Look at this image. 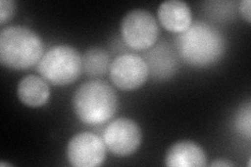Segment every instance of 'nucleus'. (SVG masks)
<instances>
[{
	"label": "nucleus",
	"instance_id": "nucleus-1",
	"mask_svg": "<svg viewBox=\"0 0 251 167\" xmlns=\"http://www.w3.org/2000/svg\"><path fill=\"white\" fill-rule=\"evenodd\" d=\"M178 57L187 65L205 68L215 65L226 51V40L215 25L205 21L193 22L175 39Z\"/></svg>",
	"mask_w": 251,
	"mask_h": 167
},
{
	"label": "nucleus",
	"instance_id": "nucleus-2",
	"mask_svg": "<svg viewBox=\"0 0 251 167\" xmlns=\"http://www.w3.org/2000/svg\"><path fill=\"white\" fill-rule=\"evenodd\" d=\"M73 108L83 123L100 125L113 117L119 108V98L108 83L93 79L82 84L75 90Z\"/></svg>",
	"mask_w": 251,
	"mask_h": 167
},
{
	"label": "nucleus",
	"instance_id": "nucleus-3",
	"mask_svg": "<svg viewBox=\"0 0 251 167\" xmlns=\"http://www.w3.org/2000/svg\"><path fill=\"white\" fill-rule=\"evenodd\" d=\"M44 54L41 38L25 26H7L0 31V62L12 70L38 65Z\"/></svg>",
	"mask_w": 251,
	"mask_h": 167
},
{
	"label": "nucleus",
	"instance_id": "nucleus-4",
	"mask_svg": "<svg viewBox=\"0 0 251 167\" xmlns=\"http://www.w3.org/2000/svg\"><path fill=\"white\" fill-rule=\"evenodd\" d=\"M37 70L49 84L67 86L75 82L82 73V55L73 46H53L43 54Z\"/></svg>",
	"mask_w": 251,
	"mask_h": 167
},
{
	"label": "nucleus",
	"instance_id": "nucleus-5",
	"mask_svg": "<svg viewBox=\"0 0 251 167\" xmlns=\"http://www.w3.org/2000/svg\"><path fill=\"white\" fill-rule=\"evenodd\" d=\"M123 41L134 50L152 48L158 39L159 27L154 16L146 10H133L121 23Z\"/></svg>",
	"mask_w": 251,
	"mask_h": 167
},
{
	"label": "nucleus",
	"instance_id": "nucleus-6",
	"mask_svg": "<svg viewBox=\"0 0 251 167\" xmlns=\"http://www.w3.org/2000/svg\"><path fill=\"white\" fill-rule=\"evenodd\" d=\"M143 134L139 125L129 118H117L110 122L103 133L107 149L117 157L134 154L141 144Z\"/></svg>",
	"mask_w": 251,
	"mask_h": 167
},
{
	"label": "nucleus",
	"instance_id": "nucleus-7",
	"mask_svg": "<svg viewBox=\"0 0 251 167\" xmlns=\"http://www.w3.org/2000/svg\"><path fill=\"white\" fill-rule=\"evenodd\" d=\"M106 150L103 138L91 132H82L69 140L66 156L72 166L98 167L104 163Z\"/></svg>",
	"mask_w": 251,
	"mask_h": 167
},
{
	"label": "nucleus",
	"instance_id": "nucleus-8",
	"mask_svg": "<svg viewBox=\"0 0 251 167\" xmlns=\"http://www.w3.org/2000/svg\"><path fill=\"white\" fill-rule=\"evenodd\" d=\"M109 75L117 88L132 91L145 85L149 77V69L144 58L133 53H124L111 62Z\"/></svg>",
	"mask_w": 251,
	"mask_h": 167
},
{
	"label": "nucleus",
	"instance_id": "nucleus-9",
	"mask_svg": "<svg viewBox=\"0 0 251 167\" xmlns=\"http://www.w3.org/2000/svg\"><path fill=\"white\" fill-rule=\"evenodd\" d=\"M176 49L166 42L154 45L145 54L149 75L155 81H167L175 75L179 67Z\"/></svg>",
	"mask_w": 251,
	"mask_h": 167
},
{
	"label": "nucleus",
	"instance_id": "nucleus-10",
	"mask_svg": "<svg viewBox=\"0 0 251 167\" xmlns=\"http://www.w3.org/2000/svg\"><path fill=\"white\" fill-rule=\"evenodd\" d=\"M157 15L160 24L175 34L183 33L193 23L191 7L181 0L163 1L158 7Z\"/></svg>",
	"mask_w": 251,
	"mask_h": 167
},
{
	"label": "nucleus",
	"instance_id": "nucleus-11",
	"mask_svg": "<svg viewBox=\"0 0 251 167\" xmlns=\"http://www.w3.org/2000/svg\"><path fill=\"white\" fill-rule=\"evenodd\" d=\"M164 164L168 167H203L206 165V155L196 142L182 140L168 149Z\"/></svg>",
	"mask_w": 251,
	"mask_h": 167
},
{
	"label": "nucleus",
	"instance_id": "nucleus-12",
	"mask_svg": "<svg viewBox=\"0 0 251 167\" xmlns=\"http://www.w3.org/2000/svg\"><path fill=\"white\" fill-rule=\"evenodd\" d=\"M17 95L23 105L30 108H38L49 102L50 89L49 83L42 76L27 75L19 82Z\"/></svg>",
	"mask_w": 251,
	"mask_h": 167
},
{
	"label": "nucleus",
	"instance_id": "nucleus-13",
	"mask_svg": "<svg viewBox=\"0 0 251 167\" xmlns=\"http://www.w3.org/2000/svg\"><path fill=\"white\" fill-rule=\"evenodd\" d=\"M83 70L88 76H103L110 69V57L106 50L93 47L86 50L82 57Z\"/></svg>",
	"mask_w": 251,
	"mask_h": 167
},
{
	"label": "nucleus",
	"instance_id": "nucleus-14",
	"mask_svg": "<svg viewBox=\"0 0 251 167\" xmlns=\"http://www.w3.org/2000/svg\"><path fill=\"white\" fill-rule=\"evenodd\" d=\"M205 11L210 16L219 21L232 19L235 16V6L237 2L233 1H209L206 2Z\"/></svg>",
	"mask_w": 251,
	"mask_h": 167
},
{
	"label": "nucleus",
	"instance_id": "nucleus-15",
	"mask_svg": "<svg viewBox=\"0 0 251 167\" xmlns=\"http://www.w3.org/2000/svg\"><path fill=\"white\" fill-rule=\"evenodd\" d=\"M234 128L242 137L247 140L251 137V105L250 100L241 105L234 114Z\"/></svg>",
	"mask_w": 251,
	"mask_h": 167
},
{
	"label": "nucleus",
	"instance_id": "nucleus-16",
	"mask_svg": "<svg viewBox=\"0 0 251 167\" xmlns=\"http://www.w3.org/2000/svg\"><path fill=\"white\" fill-rule=\"evenodd\" d=\"M16 4L13 0H0V24L4 25L15 14Z\"/></svg>",
	"mask_w": 251,
	"mask_h": 167
},
{
	"label": "nucleus",
	"instance_id": "nucleus-17",
	"mask_svg": "<svg viewBox=\"0 0 251 167\" xmlns=\"http://www.w3.org/2000/svg\"><path fill=\"white\" fill-rule=\"evenodd\" d=\"M238 10L241 16L244 18L248 23L251 22V16H250V0H242L238 4Z\"/></svg>",
	"mask_w": 251,
	"mask_h": 167
},
{
	"label": "nucleus",
	"instance_id": "nucleus-18",
	"mask_svg": "<svg viewBox=\"0 0 251 167\" xmlns=\"http://www.w3.org/2000/svg\"><path fill=\"white\" fill-rule=\"evenodd\" d=\"M211 167H231L234 166V163L228 161V160H224V159H220V160H217L210 164Z\"/></svg>",
	"mask_w": 251,
	"mask_h": 167
},
{
	"label": "nucleus",
	"instance_id": "nucleus-19",
	"mask_svg": "<svg viewBox=\"0 0 251 167\" xmlns=\"http://www.w3.org/2000/svg\"><path fill=\"white\" fill-rule=\"evenodd\" d=\"M0 166H11V164H10V163L7 164V163H3V162H1V163H0Z\"/></svg>",
	"mask_w": 251,
	"mask_h": 167
}]
</instances>
